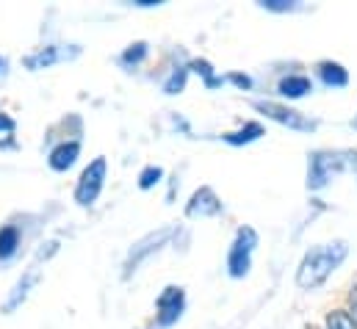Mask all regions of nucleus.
<instances>
[{"mask_svg": "<svg viewBox=\"0 0 357 329\" xmlns=\"http://www.w3.org/2000/svg\"><path fill=\"white\" fill-rule=\"evenodd\" d=\"M20 247V230L17 227H0V260L14 257V252Z\"/></svg>", "mask_w": 357, "mask_h": 329, "instance_id": "nucleus-15", "label": "nucleus"}, {"mask_svg": "<svg viewBox=\"0 0 357 329\" xmlns=\"http://www.w3.org/2000/svg\"><path fill=\"white\" fill-rule=\"evenodd\" d=\"M0 130H14V119L0 114Z\"/></svg>", "mask_w": 357, "mask_h": 329, "instance_id": "nucleus-24", "label": "nucleus"}, {"mask_svg": "<svg viewBox=\"0 0 357 329\" xmlns=\"http://www.w3.org/2000/svg\"><path fill=\"white\" fill-rule=\"evenodd\" d=\"M183 307H185V293L183 288H164V293L158 296V324L161 327H172L183 316Z\"/></svg>", "mask_w": 357, "mask_h": 329, "instance_id": "nucleus-8", "label": "nucleus"}, {"mask_svg": "<svg viewBox=\"0 0 357 329\" xmlns=\"http://www.w3.org/2000/svg\"><path fill=\"white\" fill-rule=\"evenodd\" d=\"M191 70H197V72H202V75H205V83H208V86H219V78H213V72H211V64H208V61H194V64H191Z\"/></svg>", "mask_w": 357, "mask_h": 329, "instance_id": "nucleus-21", "label": "nucleus"}, {"mask_svg": "<svg viewBox=\"0 0 357 329\" xmlns=\"http://www.w3.org/2000/svg\"><path fill=\"white\" fill-rule=\"evenodd\" d=\"M327 329H357V324L347 310H333L327 313Z\"/></svg>", "mask_w": 357, "mask_h": 329, "instance_id": "nucleus-17", "label": "nucleus"}, {"mask_svg": "<svg viewBox=\"0 0 357 329\" xmlns=\"http://www.w3.org/2000/svg\"><path fill=\"white\" fill-rule=\"evenodd\" d=\"M261 6L266 11H296L299 8L296 0H261Z\"/></svg>", "mask_w": 357, "mask_h": 329, "instance_id": "nucleus-20", "label": "nucleus"}, {"mask_svg": "<svg viewBox=\"0 0 357 329\" xmlns=\"http://www.w3.org/2000/svg\"><path fill=\"white\" fill-rule=\"evenodd\" d=\"M39 280H42V271H39V266L33 263V266H31V268H28V271L20 277V282L11 288V293H8V299L3 302L0 313H6V316H8V313H14V310H17V307H20V305H22V302L31 296V291L39 285Z\"/></svg>", "mask_w": 357, "mask_h": 329, "instance_id": "nucleus-10", "label": "nucleus"}, {"mask_svg": "<svg viewBox=\"0 0 357 329\" xmlns=\"http://www.w3.org/2000/svg\"><path fill=\"white\" fill-rule=\"evenodd\" d=\"M277 91H280L282 97L296 100V97H305L307 91H313V83H310L307 75H288V78H282V81H280Z\"/></svg>", "mask_w": 357, "mask_h": 329, "instance_id": "nucleus-12", "label": "nucleus"}, {"mask_svg": "<svg viewBox=\"0 0 357 329\" xmlns=\"http://www.w3.org/2000/svg\"><path fill=\"white\" fill-rule=\"evenodd\" d=\"M349 247L347 241H333V244H319L313 247L299 263L296 268V285L305 288V291H313L319 285L327 282V277L347 260Z\"/></svg>", "mask_w": 357, "mask_h": 329, "instance_id": "nucleus-1", "label": "nucleus"}, {"mask_svg": "<svg viewBox=\"0 0 357 329\" xmlns=\"http://www.w3.org/2000/svg\"><path fill=\"white\" fill-rule=\"evenodd\" d=\"M185 75H188L185 70L172 72V75H169V81L164 83V91H167V94H178V91H183V86H185Z\"/></svg>", "mask_w": 357, "mask_h": 329, "instance_id": "nucleus-19", "label": "nucleus"}, {"mask_svg": "<svg viewBox=\"0 0 357 329\" xmlns=\"http://www.w3.org/2000/svg\"><path fill=\"white\" fill-rule=\"evenodd\" d=\"M6 67H8V61L0 56V75H6Z\"/></svg>", "mask_w": 357, "mask_h": 329, "instance_id": "nucleus-25", "label": "nucleus"}, {"mask_svg": "<svg viewBox=\"0 0 357 329\" xmlns=\"http://www.w3.org/2000/svg\"><path fill=\"white\" fill-rule=\"evenodd\" d=\"M102 183H105V158H94V161L84 169L81 180H78V185H75V202H78V205H91V202L100 197Z\"/></svg>", "mask_w": 357, "mask_h": 329, "instance_id": "nucleus-6", "label": "nucleus"}, {"mask_svg": "<svg viewBox=\"0 0 357 329\" xmlns=\"http://www.w3.org/2000/svg\"><path fill=\"white\" fill-rule=\"evenodd\" d=\"M225 208H222V199L213 194V188H208V185H202V188H197L194 194H191V199H188V205H185V216H191V219H205V216H219Z\"/></svg>", "mask_w": 357, "mask_h": 329, "instance_id": "nucleus-9", "label": "nucleus"}, {"mask_svg": "<svg viewBox=\"0 0 357 329\" xmlns=\"http://www.w3.org/2000/svg\"><path fill=\"white\" fill-rule=\"evenodd\" d=\"M78 155H81V144H78V141H64V144H59V147L50 153L47 164H50L53 171H67L70 166L78 161Z\"/></svg>", "mask_w": 357, "mask_h": 329, "instance_id": "nucleus-11", "label": "nucleus"}, {"mask_svg": "<svg viewBox=\"0 0 357 329\" xmlns=\"http://www.w3.org/2000/svg\"><path fill=\"white\" fill-rule=\"evenodd\" d=\"M78 56H81V47H78V45H50V47H45V50L28 56V59H25V67L36 72V70H47V67H53V64H59V61H73V59H78Z\"/></svg>", "mask_w": 357, "mask_h": 329, "instance_id": "nucleus-7", "label": "nucleus"}, {"mask_svg": "<svg viewBox=\"0 0 357 329\" xmlns=\"http://www.w3.org/2000/svg\"><path fill=\"white\" fill-rule=\"evenodd\" d=\"M161 177H164V169H161V166H147V169L139 174V185L147 191V188H153Z\"/></svg>", "mask_w": 357, "mask_h": 329, "instance_id": "nucleus-18", "label": "nucleus"}, {"mask_svg": "<svg viewBox=\"0 0 357 329\" xmlns=\"http://www.w3.org/2000/svg\"><path fill=\"white\" fill-rule=\"evenodd\" d=\"M349 316L355 319L357 324V288H352V293H349Z\"/></svg>", "mask_w": 357, "mask_h": 329, "instance_id": "nucleus-22", "label": "nucleus"}, {"mask_svg": "<svg viewBox=\"0 0 357 329\" xmlns=\"http://www.w3.org/2000/svg\"><path fill=\"white\" fill-rule=\"evenodd\" d=\"M261 136H264V125H258V122H247L241 130H236V133H225V141L233 144V147H238V144L258 141Z\"/></svg>", "mask_w": 357, "mask_h": 329, "instance_id": "nucleus-13", "label": "nucleus"}, {"mask_svg": "<svg viewBox=\"0 0 357 329\" xmlns=\"http://www.w3.org/2000/svg\"><path fill=\"white\" fill-rule=\"evenodd\" d=\"M319 75L327 86H347L349 83V72L335 61H321L319 64Z\"/></svg>", "mask_w": 357, "mask_h": 329, "instance_id": "nucleus-14", "label": "nucleus"}, {"mask_svg": "<svg viewBox=\"0 0 357 329\" xmlns=\"http://www.w3.org/2000/svg\"><path fill=\"white\" fill-rule=\"evenodd\" d=\"M175 236H178V227H172V224H169V227H161V230H155V233H150V236H144L136 247L130 249V254H128V260H125V271H122V277L128 280L130 274H136L139 266H142L147 257H153L155 252H161Z\"/></svg>", "mask_w": 357, "mask_h": 329, "instance_id": "nucleus-3", "label": "nucleus"}, {"mask_svg": "<svg viewBox=\"0 0 357 329\" xmlns=\"http://www.w3.org/2000/svg\"><path fill=\"white\" fill-rule=\"evenodd\" d=\"M349 164V153H313L307 166V188H324L335 174H341Z\"/></svg>", "mask_w": 357, "mask_h": 329, "instance_id": "nucleus-2", "label": "nucleus"}, {"mask_svg": "<svg viewBox=\"0 0 357 329\" xmlns=\"http://www.w3.org/2000/svg\"><path fill=\"white\" fill-rule=\"evenodd\" d=\"M144 59H147V45H144V42H136V45H130V47L122 53L119 61H122L125 67H136V64L144 61Z\"/></svg>", "mask_w": 357, "mask_h": 329, "instance_id": "nucleus-16", "label": "nucleus"}, {"mask_svg": "<svg viewBox=\"0 0 357 329\" xmlns=\"http://www.w3.org/2000/svg\"><path fill=\"white\" fill-rule=\"evenodd\" d=\"M258 247V233L252 227H241L236 233V241L227 252V271L230 277L241 280L250 274V266H252V252Z\"/></svg>", "mask_w": 357, "mask_h": 329, "instance_id": "nucleus-4", "label": "nucleus"}, {"mask_svg": "<svg viewBox=\"0 0 357 329\" xmlns=\"http://www.w3.org/2000/svg\"><path fill=\"white\" fill-rule=\"evenodd\" d=\"M255 108H258L261 114H266L268 119H274V122H280V125H285V128H291V130H299V133H313V130H316V119H307L305 114H299V111H294V108H288V105L258 100Z\"/></svg>", "mask_w": 357, "mask_h": 329, "instance_id": "nucleus-5", "label": "nucleus"}, {"mask_svg": "<svg viewBox=\"0 0 357 329\" xmlns=\"http://www.w3.org/2000/svg\"><path fill=\"white\" fill-rule=\"evenodd\" d=\"M230 81L236 83V86H241V89H250V86H252V81H250L247 75H230Z\"/></svg>", "mask_w": 357, "mask_h": 329, "instance_id": "nucleus-23", "label": "nucleus"}, {"mask_svg": "<svg viewBox=\"0 0 357 329\" xmlns=\"http://www.w3.org/2000/svg\"><path fill=\"white\" fill-rule=\"evenodd\" d=\"M349 164L355 166V171H357V153H349Z\"/></svg>", "mask_w": 357, "mask_h": 329, "instance_id": "nucleus-26", "label": "nucleus"}]
</instances>
